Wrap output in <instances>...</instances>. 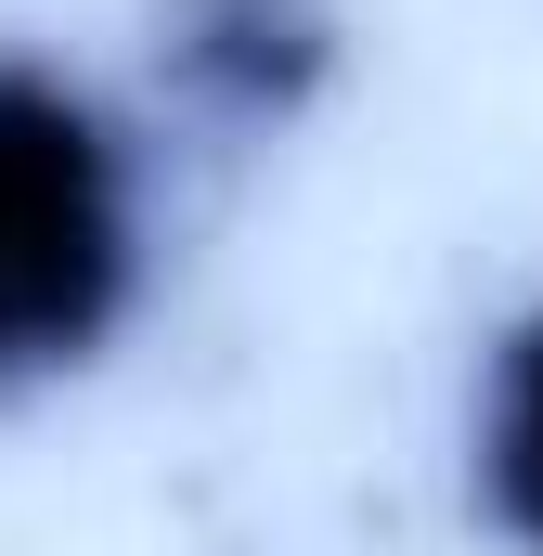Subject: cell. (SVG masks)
<instances>
[{"label":"cell","mask_w":543,"mask_h":556,"mask_svg":"<svg viewBox=\"0 0 543 556\" xmlns=\"http://www.w3.org/2000/svg\"><path fill=\"white\" fill-rule=\"evenodd\" d=\"M466 505L505 556H543V298L492 324L466 376Z\"/></svg>","instance_id":"cell-3"},{"label":"cell","mask_w":543,"mask_h":556,"mask_svg":"<svg viewBox=\"0 0 543 556\" xmlns=\"http://www.w3.org/2000/svg\"><path fill=\"white\" fill-rule=\"evenodd\" d=\"M337 0H155V78L207 142H285L337 91Z\"/></svg>","instance_id":"cell-2"},{"label":"cell","mask_w":543,"mask_h":556,"mask_svg":"<svg viewBox=\"0 0 543 556\" xmlns=\"http://www.w3.org/2000/svg\"><path fill=\"white\" fill-rule=\"evenodd\" d=\"M142 298H155L142 130L78 65L0 39V402L104 376Z\"/></svg>","instance_id":"cell-1"}]
</instances>
